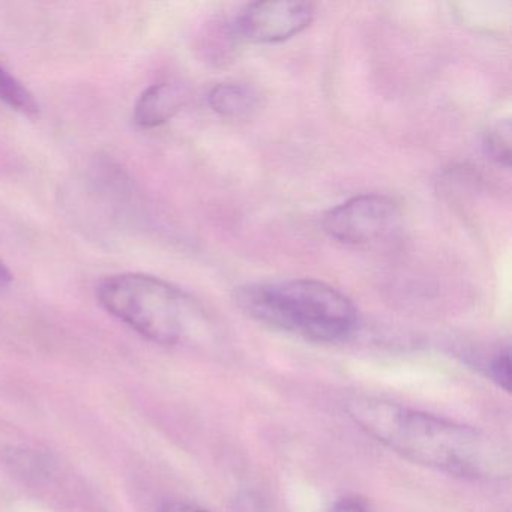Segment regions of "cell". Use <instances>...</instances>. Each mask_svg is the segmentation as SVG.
<instances>
[{
  "mask_svg": "<svg viewBox=\"0 0 512 512\" xmlns=\"http://www.w3.org/2000/svg\"><path fill=\"white\" fill-rule=\"evenodd\" d=\"M346 410L365 434L412 463L466 479L509 472L506 451L478 428L373 397L352 398Z\"/></svg>",
  "mask_w": 512,
  "mask_h": 512,
  "instance_id": "cell-1",
  "label": "cell"
},
{
  "mask_svg": "<svg viewBox=\"0 0 512 512\" xmlns=\"http://www.w3.org/2000/svg\"><path fill=\"white\" fill-rule=\"evenodd\" d=\"M233 299L250 319L316 343H343L359 326L355 304L322 281L245 284Z\"/></svg>",
  "mask_w": 512,
  "mask_h": 512,
  "instance_id": "cell-2",
  "label": "cell"
},
{
  "mask_svg": "<svg viewBox=\"0 0 512 512\" xmlns=\"http://www.w3.org/2000/svg\"><path fill=\"white\" fill-rule=\"evenodd\" d=\"M97 299L107 313L161 346L200 343L209 331L202 305L181 287L154 275L127 272L104 278Z\"/></svg>",
  "mask_w": 512,
  "mask_h": 512,
  "instance_id": "cell-3",
  "label": "cell"
},
{
  "mask_svg": "<svg viewBox=\"0 0 512 512\" xmlns=\"http://www.w3.org/2000/svg\"><path fill=\"white\" fill-rule=\"evenodd\" d=\"M400 211L394 200L379 194L353 197L326 212L323 230L335 241L362 245L388 235L397 224Z\"/></svg>",
  "mask_w": 512,
  "mask_h": 512,
  "instance_id": "cell-4",
  "label": "cell"
},
{
  "mask_svg": "<svg viewBox=\"0 0 512 512\" xmlns=\"http://www.w3.org/2000/svg\"><path fill=\"white\" fill-rule=\"evenodd\" d=\"M313 19L314 7L310 2H254L239 14L235 32L238 38L251 44L283 43L305 31Z\"/></svg>",
  "mask_w": 512,
  "mask_h": 512,
  "instance_id": "cell-5",
  "label": "cell"
},
{
  "mask_svg": "<svg viewBox=\"0 0 512 512\" xmlns=\"http://www.w3.org/2000/svg\"><path fill=\"white\" fill-rule=\"evenodd\" d=\"M188 91L176 82H161L143 91L134 106V122L142 128L166 124L187 104Z\"/></svg>",
  "mask_w": 512,
  "mask_h": 512,
  "instance_id": "cell-6",
  "label": "cell"
},
{
  "mask_svg": "<svg viewBox=\"0 0 512 512\" xmlns=\"http://www.w3.org/2000/svg\"><path fill=\"white\" fill-rule=\"evenodd\" d=\"M209 106L221 118L242 121L256 115L260 107L259 94L250 86L223 83L215 86L208 97Z\"/></svg>",
  "mask_w": 512,
  "mask_h": 512,
  "instance_id": "cell-7",
  "label": "cell"
},
{
  "mask_svg": "<svg viewBox=\"0 0 512 512\" xmlns=\"http://www.w3.org/2000/svg\"><path fill=\"white\" fill-rule=\"evenodd\" d=\"M0 103L7 104L8 107L23 115L37 116L40 113V106L34 94L2 67H0Z\"/></svg>",
  "mask_w": 512,
  "mask_h": 512,
  "instance_id": "cell-8",
  "label": "cell"
},
{
  "mask_svg": "<svg viewBox=\"0 0 512 512\" xmlns=\"http://www.w3.org/2000/svg\"><path fill=\"white\" fill-rule=\"evenodd\" d=\"M485 148H487L488 155L493 160L508 166L509 160H511V128H509V122L497 125L487 134Z\"/></svg>",
  "mask_w": 512,
  "mask_h": 512,
  "instance_id": "cell-9",
  "label": "cell"
},
{
  "mask_svg": "<svg viewBox=\"0 0 512 512\" xmlns=\"http://www.w3.org/2000/svg\"><path fill=\"white\" fill-rule=\"evenodd\" d=\"M511 356H509V350H503V352L496 353L490 362L487 364V377L493 380L499 388L503 391L509 392L511 389Z\"/></svg>",
  "mask_w": 512,
  "mask_h": 512,
  "instance_id": "cell-10",
  "label": "cell"
},
{
  "mask_svg": "<svg viewBox=\"0 0 512 512\" xmlns=\"http://www.w3.org/2000/svg\"><path fill=\"white\" fill-rule=\"evenodd\" d=\"M328 512H370L368 505L361 497L349 496L341 497L340 500L332 505Z\"/></svg>",
  "mask_w": 512,
  "mask_h": 512,
  "instance_id": "cell-11",
  "label": "cell"
},
{
  "mask_svg": "<svg viewBox=\"0 0 512 512\" xmlns=\"http://www.w3.org/2000/svg\"><path fill=\"white\" fill-rule=\"evenodd\" d=\"M161 512H208L200 506L185 502H169L163 506Z\"/></svg>",
  "mask_w": 512,
  "mask_h": 512,
  "instance_id": "cell-12",
  "label": "cell"
},
{
  "mask_svg": "<svg viewBox=\"0 0 512 512\" xmlns=\"http://www.w3.org/2000/svg\"><path fill=\"white\" fill-rule=\"evenodd\" d=\"M13 281V274H11L8 266L0 260V290L7 289Z\"/></svg>",
  "mask_w": 512,
  "mask_h": 512,
  "instance_id": "cell-13",
  "label": "cell"
}]
</instances>
